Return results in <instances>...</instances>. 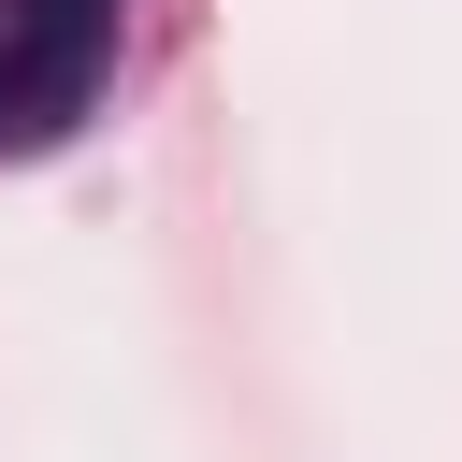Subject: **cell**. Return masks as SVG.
<instances>
[{"label":"cell","mask_w":462,"mask_h":462,"mask_svg":"<svg viewBox=\"0 0 462 462\" xmlns=\"http://www.w3.org/2000/svg\"><path fill=\"white\" fill-rule=\"evenodd\" d=\"M116 58V0H0V144H58Z\"/></svg>","instance_id":"cell-1"}]
</instances>
